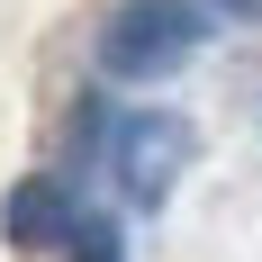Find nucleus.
I'll return each mask as SVG.
<instances>
[{
	"label": "nucleus",
	"mask_w": 262,
	"mask_h": 262,
	"mask_svg": "<svg viewBox=\"0 0 262 262\" xmlns=\"http://www.w3.org/2000/svg\"><path fill=\"white\" fill-rule=\"evenodd\" d=\"M199 36H208V9H190V0H118L100 27V73L108 81H163L199 54Z\"/></svg>",
	"instance_id": "obj_1"
},
{
	"label": "nucleus",
	"mask_w": 262,
	"mask_h": 262,
	"mask_svg": "<svg viewBox=\"0 0 262 262\" xmlns=\"http://www.w3.org/2000/svg\"><path fill=\"white\" fill-rule=\"evenodd\" d=\"M108 172L127 190V208H163L172 181L190 172V118H172V108H127V118L108 127Z\"/></svg>",
	"instance_id": "obj_2"
},
{
	"label": "nucleus",
	"mask_w": 262,
	"mask_h": 262,
	"mask_svg": "<svg viewBox=\"0 0 262 262\" xmlns=\"http://www.w3.org/2000/svg\"><path fill=\"white\" fill-rule=\"evenodd\" d=\"M73 217H81V208L63 199V181H18L9 208H0V226H9V244H63Z\"/></svg>",
	"instance_id": "obj_3"
},
{
	"label": "nucleus",
	"mask_w": 262,
	"mask_h": 262,
	"mask_svg": "<svg viewBox=\"0 0 262 262\" xmlns=\"http://www.w3.org/2000/svg\"><path fill=\"white\" fill-rule=\"evenodd\" d=\"M73 262H118V226H108V217H73Z\"/></svg>",
	"instance_id": "obj_4"
},
{
	"label": "nucleus",
	"mask_w": 262,
	"mask_h": 262,
	"mask_svg": "<svg viewBox=\"0 0 262 262\" xmlns=\"http://www.w3.org/2000/svg\"><path fill=\"white\" fill-rule=\"evenodd\" d=\"M217 9H226V18H262V0H217Z\"/></svg>",
	"instance_id": "obj_5"
}]
</instances>
